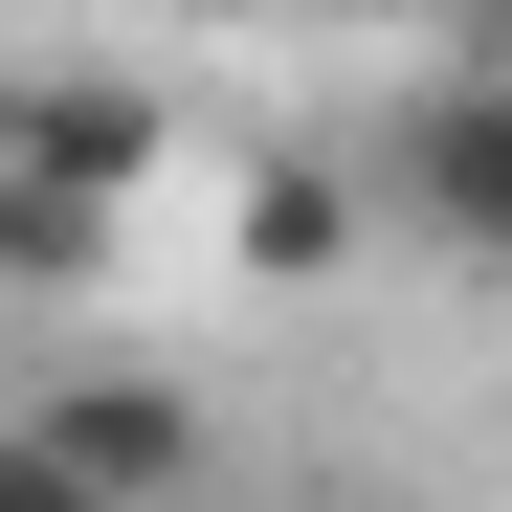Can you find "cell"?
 I'll list each match as a JSON object with an SVG mask.
<instances>
[{
	"instance_id": "cell-1",
	"label": "cell",
	"mask_w": 512,
	"mask_h": 512,
	"mask_svg": "<svg viewBox=\"0 0 512 512\" xmlns=\"http://www.w3.org/2000/svg\"><path fill=\"white\" fill-rule=\"evenodd\" d=\"M379 201L446 245V268H490V245H512V90H490V67H423V90H401Z\"/></svg>"
},
{
	"instance_id": "cell-2",
	"label": "cell",
	"mask_w": 512,
	"mask_h": 512,
	"mask_svg": "<svg viewBox=\"0 0 512 512\" xmlns=\"http://www.w3.org/2000/svg\"><path fill=\"white\" fill-rule=\"evenodd\" d=\"M0 156H45V179H90V201H156L179 179V90H134V67H23V90H0Z\"/></svg>"
},
{
	"instance_id": "cell-3",
	"label": "cell",
	"mask_w": 512,
	"mask_h": 512,
	"mask_svg": "<svg viewBox=\"0 0 512 512\" xmlns=\"http://www.w3.org/2000/svg\"><path fill=\"white\" fill-rule=\"evenodd\" d=\"M23 446H67L112 512H156V490L201 468V401H179V379H67V401H23Z\"/></svg>"
},
{
	"instance_id": "cell-4",
	"label": "cell",
	"mask_w": 512,
	"mask_h": 512,
	"mask_svg": "<svg viewBox=\"0 0 512 512\" xmlns=\"http://www.w3.org/2000/svg\"><path fill=\"white\" fill-rule=\"evenodd\" d=\"M112 245H134V201L45 179V156H0V290H112Z\"/></svg>"
},
{
	"instance_id": "cell-5",
	"label": "cell",
	"mask_w": 512,
	"mask_h": 512,
	"mask_svg": "<svg viewBox=\"0 0 512 512\" xmlns=\"http://www.w3.org/2000/svg\"><path fill=\"white\" fill-rule=\"evenodd\" d=\"M334 245H357V179H312V156H268V179H245V268H268V290H312Z\"/></svg>"
},
{
	"instance_id": "cell-6",
	"label": "cell",
	"mask_w": 512,
	"mask_h": 512,
	"mask_svg": "<svg viewBox=\"0 0 512 512\" xmlns=\"http://www.w3.org/2000/svg\"><path fill=\"white\" fill-rule=\"evenodd\" d=\"M0 512H112V490L67 468V446H23V423H0Z\"/></svg>"
}]
</instances>
